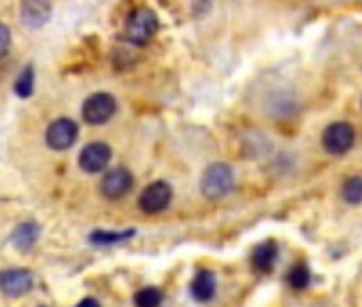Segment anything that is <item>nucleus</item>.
<instances>
[{
	"instance_id": "obj_6",
	"label": "nucleus",
	"mask_w": 362,
	"mask_h": 307,
	"mask_svg": "<svg viewBox=\"0 0 362 307\" xmlns=\"http://www.w3.org/2000/svg\"><path fill=\"white\" fill-rule=\"evenodd\" d=\"M33 284H35L33 273L26 269H7L0 273V290H3L5 296H11V299L24 296L26 292H30Z\"/></svg>"
},
{
	"instance_id": "obj_20",
	"label": "nucleus",
	"mask_w": 362,
	"mask_h": 307,
	"mask_svg": "<svg viewBox=\"0 0 362 307\" xmlns=\"http://www.w3.org/2000/svg\"><path fill=\"white\" fill-rule=\"evenodd\" d=\"M77 307H100V303L96 299H83L77 303Z\"/></svg>"
},
{
	"instance_id": "obj_10",
	"label": "nucleus",
	"mask_w": 362,
	"mask_h": 307,
	"mask_svg": "<svg viewBox=\"0 0 362 307\" xmlns=\"http://www.w3.org/2000/svg\"><path fill=\"white\" fill-rule=\"evenodd\" d=\"M216 290H218V279L214 271H199L190 284V294L199 303H209L216 296Z\"/></svg>"
},
{
	"instance_id": "obj_18",
	"label": "nucleus",
	"mask_w": 362,
	"mask_h": 307,
	"mask_svg": "<svg viewBox=\"0 0 362 307\" xmlns=\"http://www.w3.org/2000/svg\"><path fill=\"white\" fill-rule=\"evenodd\" d=\"M343 199L351 205L362 203V178H349L343 184Z\"/></svg>"
},
{
	"instance_id": "obj_5",
	"label": "nucleus",
	"mask_w": 362,
	"mask_h": 307,
	"mask_svg": "<svg viewBox=\"0 0 362 307\" xmlns=\"http://www.w3.org/2000/svg\"><path fill=\"white\" fill-rule=\"evenodd\" d=\"M170 199H173V188L166 182H153L141 192L139 207L145 214H160L168 207Z\"/></svg>"
},
{
	"instance_id": "obj_11",
	"label": "nucleus",
	"mask_w": 362,
	"mask_h": 307,
	"mask_svg": "<svg viewBox=\"0 0 362 307\" xmlns=\"http://www.w3.org/2000/svg\"><path fill=\"white\" fill-rule=\"evenodd\" d=\"M39 233H41V226L37 222H24L20 224L13 235H11V243L20 250V252H28L35 248L37 239H39Z\"/></svg>"
},
{
	"instance_id": "obj_12",
	"label": "nucleus",
	"mask_w": 362,
	"mask_h": 307,
	"mask_svg": "<svg viewBox=\"0 0 362 307\" xmlns=\"http://www.w3.org/2000/svg\"><path fill=\"white\" fill-rule=\"evenodd\" d=\"M277 260V243L275 241H264L260 243L256 250H254V256H252V265L256 271L260 273H269L273 269Z\"/></svg>"
},
{
	"instance_id": "obj_9",
	"label": "nucleus",
	"mask_w": 362,
	"mask_h": 307,
	"mask_svg": "<svg viewBox=\"0 0 362 307\" xmlns=\"http://www.w3.org/2000/svg\"><path fill=\"white\" fill-rule=\"evenodd\" d=\"M132 182H134V180H132L130 171H126V169H113V171H109V173L103 178V182H100V192H103L107 199L117 201V199H122V197H126V195L130 192Z\"/></svg>"
},
{
	"instance_id": "obj_7",
	"label": "nucleus",
	"mask_w": 362,
	"mask_h": 307,
	"mask_svg": "<svg viewBox=\"0 0 362 307\" xmlns=\"http://www.w3.org/2000/svg\"><path fill=\"white\" fill-rule=\"evenodd\" d=\"M111 161V147L107 143H90L81 149L79 154V167L86 171V173H100L107 169Z\"/></svg>"
},
{
	"instance_id": "obj_2",
	"label": "nucleus",
	"mask_w": 362,
	"mask_h": 307,
	"mask_svg": "<svg viewBox=\"0 0 362 307\" xmlns=\"http://www.w3.org/2000/svg\"><path fill=\"white\" fill-rule=\"evenodd\" d=\"M158 33V18L151 9L147 7H139L134 9L128 20H126V39L132 43V45H147Z\"/></svg>"
},
{
	"instance_id": "obj_13",
	"label": "nucleus",
	"mask_w": 362,
	"mask_h": 307,
	"mask_svg": "<svg viewBox=\"0 0 362 307\" xmlns=\"http://www.w3.org/2000/svg\"><path fill=\"white\" fill-rule=\"evenodd\" d=\"M49 5L45 3H26L22 5V20L30 28H39L49 20Z\"/></svg>"
},
{
	"instance_id": "obj_8",
	"label": "nucleus",
	"mask_w": 362,
	"mask_h": 307,
	"mask_svg": "<svg viewBox=\"0 0 362 307\" xmlns=\"http://www.w3.org/2000/svg\"><path fill=\"white\" fill-rule=\"evenodd\" d=\"M77 134H79V128H77V124L73 122V120H69V117H60V120H56L49 128H47V145L52 147V149H58V151H62V149H69V147H73V143L77 141Z\"/></svg>"
},
{
	"instance_id": "obj_17",
	"label": "nucleus",
	"mask_w": 362,
	"mask_h": 307,
	"mask_svg": "<svg viewBox=\"0 0 362 307\" xmlns=\"http://www.w3.org/2000/svg\"><path fill=\"white\" fill-rule=\"evenodd\" d=\"M13 88H16V94L20 98H28L33 94V90H35V71H33V66H26L20 73V77L16 79V86Z\"/></svg>"
},
{
	"instance_id": "obj_4",
	"label": "nucleus",
	"mask_w": 362,
	"mask_h": 307,
	"mask_svg": "<svg viewBox=\"0 0 362 307\" xmlns=\"http://www.w3.org/2000/svg\"><path fill=\"white\" fill-rule=\"evenodd\" d=\"M117 109V103L111 94L107 92H98V94H92L90 98H86L83 103V109H81V115L88 124H105L113 117Z\"/></svg>"
},
{
	"instance_id": "obj_3",
	"label": "nucleus",
	"mask_w": 362,
	"mask_h": 307,
	"mask_svg": "<svg viewBox=\"0 0 362 307\" xmlns=\"http://www.w3.org/2000/svg\"><path fill=\"white\" fill-rule=\"evenodd\" d=\"M354 141H356V130L347 122H334L322 134V145L332 156H343V154H347L354 147Z\"/></svg>"
},
{
	"instance_id": "obj_19",
	"label": "nucleus",
	"mask_w": 362,
	"mask_h": 307,
	"mask_svg": "<svg viewBox=\"0 0 362 307\" xmlns=\"http://www.w3.org/2000/svg\"><path fill=\"white\" fill-rule=\"evenodd\" d=\"M9 45H11V33H9V28L3 22H0V58L7 56Z\"/></svg>"
},
{
	"instance_id": "obj_15",
	"label": "nucleus",
	"mask_w": 362,
	"mask_h": 307,
	"mask_svg": "<svg viewBox=\"0 0 362 307\" xmlns=\"http://www.w3.org/2000/svg\"><path fill=\"white\" fill-rule=\"evenodd\" d=\"M164 294L160 288L156 286H147V288H141L136 294H134V305L136 307H160Z\"/></svg>"
},
{
	"instance_id": "obj_16",
	"label": "nucleus",
	"mask_w": 362,
	"mask_h": 307,
	"mask_svg": "<svg viewBox=\"0 0 362 307\" xmlns=\"http://www.w3.org/2000/svg\"><path fill=\"white\" fill-rule=\"evenodd\" d=\"M309 279H311V273H309V267L305 262H298L290 269L288 273V284L294 288V290H305L309 286Z\"/></svg>"
},
{
	"instance_id": "obj_14",
	"label": "nucleus",
	"mask_w": 362,
	"mask_h": 307,
	"mask_svg": "<svg viewBox=\"0 0 362 307\" xmlns=\"http://www.w3.org/2000/svg\"><path fill=\"white\" fill-rule=\"evenodd\" d=\"M134 235V228H128V231H122V233H109V231H96L90 235V241L94 245H113V243H119V241H126Z\"/></svg>"
},
{
	"instance_id": "obj_1",
	"label": "nucleus",
	"mask_w": 362,
	"mask_h": 307,
	"mask_svg": "<svg viewBox=\"0 0 362 307\" xmlns=\"http://www.w3.org/2000/svg\"><path fill=\"white\" fill-rule=\"evenodd\" d=\"M233 188H235V173L228 165L214 163L205 169V173L201 178V192L205 199H209V201L224 199L226 195L233 192Z\"/></svg>"
}]
</instances>
